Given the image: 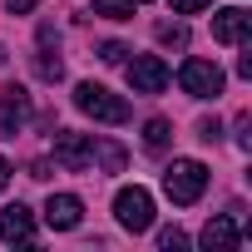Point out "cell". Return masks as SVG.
Masks as SVG:
<instances>
[{
	"label": "cell",
	"mask_w": 252,
	"mask_h": 252,
	"mask_svg": "<svg viewBox=\"0 0 252 252\" xmlns=\"http://www.w3.org/2000/svg\"><path fill=\"white\" fill-rule=\"evenodd\" d=\"M203 188H208V168H203L198 158H173V163L163 168V193H168L178 208H193V203L203 198Z\"/></svg>",
	"instance_id": "1"
},
{
	"label": "cell",
	"mask_w": 252,
	"mask_h": 252,
	"mask_svg": "<svg viewBox=\"0 0 252 252\" xmlns=\"http://www.w3.org/2000/svg\"><path fill=\"white\" fill-rule=\"evenodd\" d=\"M74 109L89 114V119H99V124H124V119H129V99L109 94L104 84H79L74 89Z\"/></svg>",
	"instance_id": "2"
},
{
	"label": "cell",
	"mask_w": 252,
	"mask_h": 252,
	"mask_svg": "<svg viewBox=\"0 0 252 252\" xmlns=\"http://www.w3.org/2000/svg\"><path fill=\"white\" fill-rule=\"evenodd\" d=\"M178 84L193 94V99H218L222 94V69L213 64V60H183V69H178Z\"/></svg>",
	"instance_id": "3"
},
{
	"label": "cell",
	"mask_w": 252,
	"mask_h": 252,
	"mask_svg": "<svg viewBox=\"0 0 252 252\" xmlns=\"http://www.w3.org/2000/svg\"><path fill=\"white\" fill-rule=\"evenodd\" d=\"M114 213H119V222L129 232H149L154 227V198H149V188H119Z\"/></svg>",
	"instance_id": "4"
},
{
	"label": "cell",
	"mask_w": 252,
	"mask_h": 252,
	"mask_svg": "<svg viewBox=\"0 0 252 252\" xmlns=\"http://www.w3.org/2000/svg\"><path fill=\"white\" fill-rule=\"evenodd\" d=\"M168 79H173V74H168V64H163L158 55H134V60H129V89H134V94H163Z\"/></svg>",
	"instance_id": "5"
},
{
	"label": "cell",
	"mask_w": 252,
	"mask_h": 252,
	"mask_svg": "<svg viewBox=\"0 0 252 252\" xmlns=\"http://www.w3.org/2000/svg\"><path fill=\"white\" fill-rule=\"evenodd\" d=\"M55 163L64 168V173H84L89 163H94V139L89 134H55Z\"/></svg>",
	"instance_id": "6"
},
{
	"label": "cell",
	"mask_w": 252,
	"mask_h": 252,
	"mask_svg": "<svg viewBox=\"0 0 252 252\" xmlns=\"http://www.w3.org/2000/svg\"><path fill=\"white\" fill-rule=\"evenodd\" d=\"M30 119V94L20 84H5L0 89V139H15Z\"/></svg>",
	"instance_id": "7"
},
{
	"label": "cell",
	"mask_w": 252,
	"mask_h": 252,
	"mask_svg": "<svg viewBox=\"0 0 252 252\" xmlns=\"http://www.w3.org/2000/svg\"><path fill=\"white\" fill-rule=\"evenodd\" d=\"M0 242H10V247H30L35 242V213L25 203H10L0 213Z\"/></svg>",
	"instance_id": "8"
},
{
	"label": "cell",
	"mask_w": 252,
	"mask_h": 252,
	"mask_svg": "<svg viewBox=\"0 0 252 252\" xmlns=\"http://www.w3.org/2000/svg\"><path fill=\"white\" fill-rule=\"evenodd\" d=\"M247 30H252V15L242 5H227L213 15V40L218 45H247Z\"/></svg>",
	"instance_id": "9"
},
{
	"label": "cell",
	"mask_w": 252,
	"mask_h": 252,
	"mask_svg": "<svg viewBox=\"0 0 252 252\" xmlns=\"http://www.w3.org/2000/svg\"><path fill=\"white\" fill-rule=\"evenodd\" d=\"M208 252H227V247H237L242 242V218L237 213H218L208 227H203V237H198Z\"/></svg>",
	"instance_id": "10"
},
{
	"label": "cell",
	"mask_w": 252,
	"mask_h": 252,
	"mask_svg": "<svg viewBox=\"0 0 252 252\" xmlns=\"http://www.w3.org/2000/svg\"><path fill=\"white\" fill-rule=\"evenodd\" d=\"M79 218H84V203H79L74 193H50V203H45V222H50L55 232L79 227Z\"/></svg>",
	"instance_id": "11"
},
{
	"label": "cell",
	"mask_w": 252,
	"mask_h": 252,
	"mask_svg": "<svg viewBox=\"0 0 252 252\" xmlns=\"http://www.w3.org/2000/svg\"><path fill=\"white\" fill-rule=\"evenodd\" d=\"M35 74H40L45 84H55V79L64 74V64H60V55H50V45H40V55H35Z\"/></svg>",
	"instance_id": "12"
},
{
	"label": "cell",
	"mask_w": 252,
	"mask_h": 252,
	"mask_svg": "<svg viewBox=\"0 0 252 252\" xmlns=\"http://www.w3.org/2000/svg\"><path fill=\"white\" fill-rule=\"evenodd\" d=\"M168 139H173V124L168 119H149L144 124V144L149 149H168Z\"/></svg>",
	"instance_id": "13"
},
{
	"label": "cell",
	"mask_w": 252,
	"mask_h": 252,
	"mask_svg": "<svg viewBox=\"0 0 252 252\" xmlns=\"http://www.w3.org/2000/svg\"><path fill=\"white\" fill-rule=\"evenodd\" d=\"M94 15H109V20H134V0H89Z\"/></svg>",
	"instance_id": "14"
},
{
	"label": "cell",
	"mask_w": 252,
	"mask_h": 252,
	"mask_svg": "<svg viewBox=\"0 0 252 252\" xmlns=\"http://www.w3.org/2000/svg\"><path fill=\"white\" fill-rule=\"evenodd\" d=\"M94 154H99V163H104V173H124V149L119 144H94Z\"/></svg>",
	"instance_id": "15"
},
{
	"label": "cell",
	"mask_w": 252,
	"mask_h": 252,
	"mask_svg": "<svg viewBox=\"0 0 252 252\" xmlns=\"http://www.w3.org/2000/svg\"><path fill=\"white\" fill-rule=\"evenodd\" d=\"M158 45H173V50H183V45H188V30H183V25H158Z\"/></svg>",
	"instance_id": "16"
},
{
	"label": "cell",
	"mask_w": 252,
	"mask_h": 252,
	"mask_svg": "<svg viewBox=\"0 0 252 252\" xmlns=\"http://www.w3.org/2000/svg\"><path fill=\"white\" fill-rule=\"evenodd\" d=\"M124 55H129V45H119V40L99 45V60H104V64H124Z\"/></svg>",
	"instance_id": "17"
},
{
	"label": "cell",
	"mask_w": 252,
	"mask_h": 252,
	"mask_svg": "<svg viewBox=\"0 0 252 252\" xmlns=\"http://www.w3.org/2000/svg\"><path fill=\"white\" fill-rule=\"evenodd\" d=\"M198 139H203V144H218V139H222V124H218V119H203V124H198Z\"/></svg>",
	"instance_id": "18"
},
{
	"label": "cell",
	"mask_w": 252,
	"mask_h": 252,
	"mask_svg": "<svg viewBox=\"0 0 252 252\" xmlns=\"http://www.w3.org/2000/svg\"><path fill=\"white\" fill-rule=\"evenodd\" d=\"M158 247H168V252H173V247H188V237H183L178 227H163V232H158Z\"/></svg>",
	"instance_id": "19"
},
{
	"label": "cell",
	"mask_w": 252,
	"mask_h": 252,
	"mask_svg": "<svg viewBox=\"0 0 252 252\" xmlns=\"http://www.w3.org/2000/svg\"><path fill=\"white\" fill-rule=\"evenodd\" d=\"M173 5V15H198V10H208V0H168Z\"/></svg>",
	"instance_id": "20"
},
{
	"label": "cell",
	"mask_w": 252,
	"mask_h": 252,
	"mask_svg": "<svg viewBox=\"0 0 252 252\" xmlns=\"http://www.w3.org/2000/svg\"><path fill=\"white\" fill-rule=\"evenodd\" d=\"M5 5H10V10H15V15H30V10H35V5H40V0H5Z\"/></svg>",
	"instance_id": "21"
},
{
	"label": "cell",
	"mask_w": 252,
	"mask_h": 252,
	"mask_svg": "<svg viewBox=\"0 0 252 252\" xmlns=\"http://www.w3.org/2000/svg\"><path fill=\"white\" fill-rule=\"evenodd\" d=\"M5 183H10V163L0 158V193H5Z\"/></svg>",
	"instance_id": "22"
},
{
	"label": "cell",
	"mask_w": 252,
	"mask_h": 252,
	"mask_svg": "<svg viewBox=\"0 0 252 252\" xmlns=\"http://www.w3.org/2000/svg\"><path fill=\"white\" fill-rule=\"evenodd\" d=\"M134 5H149V0H134Z\"/></svg>",
	"instance_id": "23"
}]
</instances>
